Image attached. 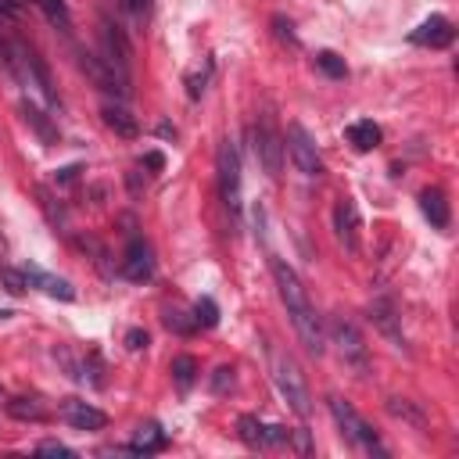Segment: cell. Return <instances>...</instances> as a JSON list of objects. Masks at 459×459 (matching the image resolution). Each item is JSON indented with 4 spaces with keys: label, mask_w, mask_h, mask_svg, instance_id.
Returning <instances> with one entry per match:
<instances>
[{
    "label": "cell",
    "mask_w": 459,
    "mask_h": 459,
    "mask_svg": "<svg viewBox=\"0 0 459 459\" xmlns=\"http://www.w3.org/2000/svg\"><path fill=\"white\" fill-rule=\"evenodd\" d=\"M269 269H273L280 301H283V308H287V316H290V326H294L298 341L305 344L308 355L319 359V355L326 351V333H323V323H319V316H316V308H312V301H308L305 283L298 280V273H294L283 258H269Z\"/></svg>",
    "instance_id": "obj_1"
},
{
    "label": "cell",
    "mask_w": 459,
    "mask_h": 459,
    "mask_svg": "<svg viewBox=\"0 0 459 459\" xmlns=\"http://www.w3.org/2000/svg\"><path fill=\"white\" fill-rule=\"evenodd\" d=\"M269 373H273V384H276V391L283 394V402L298 412V416H308V384H305V373H301V366L294 362V355H287V351H280L276 344H269Z\"/></svg>",
    "instance_id": "obj_2"
},
{
    "label": "cell",
    "mask_w": 459,
    "mask_h": 459,
    "mask_svg": "<svg viewBox=\"0 0 459 459\" xmlns=\"http://www.w3.org/2000/svg\"><path fill=\"white\" fill-rule=\"evenodd\" d=\"M330 412H333V423L341 427V434H344L355 448H362L366 455H387V448L380 445V434L355 412L351 402H344L341 394H330Z\"/></svg>",
    "instance_id": "obj_3"
},
{
    "label": "cell",
    "mask_w": 459,
    "mask_h": 459,
    "mask_svg": "<svg viewBox=\"0 0 459 459\" xmlns=\"http://www.w3.org/2000/svg\"><path fill=\"white\" fill-rule=\"evenodd\" d=\"M215 169H219V194H222V204L233 219V230H240V154H237V143L233 140H222L219 143V154H215Z\"/></svg>",
    "instance_id": "obj_4"
},
{
    "label": "cell",
    "mask_w": 459,
    "mask_h": 459,
    "mask_svg": "<svg viewBox=\"0 0 459 459\" xmlns=\"http://www.w3.org/2000/svg\"><path fill=\"white\" fill-rule=\"evenodd\" d=\"M330 341L337 344L341 362H344V366H351L359 377H366V369H369V351H366L362 333L355 330V323H351V319H344V316H333V319H330Z\"/></svg>",
    "instance_id": "obj_5"
},
{
    "label": "cell",
    "mask_w": 459,
    "mask_h": 459,
    "mask_svg": "<svg viewBox=\"0 0 459 459\" xmlns=\"http://www.w3.org/2000/svg\"><path fill=\"white\" fill-rule=\"evenodd\" d=\"M251 140H255V158H258L262 169L276 179V176H280V165H283V136H280V129H276V122H273L269 111H262V118H258Z\"/></svg>",
    "instance_id": "obj_6"
},
{
    "label": "cell",
    "mask_w": 459,
    "mask_h": 459,
    "mask_svg": "<svg viewBox=\"0 0 459 459\" xmlns=\"http://www.w3.org/2000/svg\"><path fill=\"white\" fill-rule=\"evenodd\" d=\"M283 147H287V154H290V161H294V169L301 176H308V179L323 176V158H319V151H316V143H312V136H308V129L301 122L287 126V143Z\"/></svg>",
    "instance_id": "obj_7"
},
{
    "label": "cell",
    "mask_w": 459,
    "mask_h": 459,
    "mask_svg": "<svg viewBox=\"0 0 459 459\" xmlns=\"http://www.w3.org/2000/svg\"><path fill=\"white\" fill-rule=\"evenodd\" d=\"M79 68L90 75V82H93L97 90L115 93L118 100L129 97V75H122V72H118L115 65H108L104 57H97V54H90V50H79Z\"/></svg>",
    "instance_id": "obj_8"
},
{
    "label": "cell",
    "mask_w": 459,
    "mask_h": 459,
    "mask_svg": "<svg viewBox=\"0 0 459 459\" xmlns=\"http://www.w3.org/2000/svg\"><path fill=\"white\" fill-rule=\"evenodd\" d=\"M333 233L341 240V247L348 255L362 251V219H359V204L351 197H337L333 204Z\"/></svg>",
    "instance_id": "obj_9"
},
{
    "label": "cell",
    "mask_w": 459,
    "mask_h": 459,
    "mask_svg": "<svg viewBox=\"0 0 459 459\" xmlns=\"http://www.w3.org/2000/svg\"><path fill=\"white\" fill-rule=\"evenodd\" d=\"M237 437L255 452H265V448H276V445H290V430L262 423L258 416H240L237 420Z\"/></svg>",
    "instance_id": "obj_10"
},
{
    "label": "cell",
    "mask_w": 459,
    "mask_h": 459,
    "mask_svg": "<svg viewBox=\"0 0 459 459\" xmlns=\"http://www.w3.org/2000/svg\"><path fill=\"white\" fill-rule=\"evenodd\" d=\"M100 43H104V61L115 65L122 75H129L133 47H129V36L122 32V25H115L111 18H100Z\"/></svg>",
    "instance_id": "obj_11"
},
{
    "label": "cell",
    "mask_w": 459,
    "mask_h": 459,
    "mask_svg": "<svg viewBox=\"0 0 459 459\" xmlns=\"http://www.w3.org/2000/svg\"><path fill=\"white\" fill-rule=\"evenodd\" d=\"M57 412H61V420H65L68 427H75V430H104V427H108V416H104L97 405L82 402V398H65V402L57 405Z\"/></svg>",
    "instance_id": "obj_12"
},
{
    "label": "cell",
    "mask_w": 459,
    "mask_h": 459,
    "mask_svg": "<svg viewBox=\"0 0 459 459\" xmlns=\"http://www.w3.org/2000/svg\"><path fill=\"white\" fill-rule=\"evenodd\" d=\"M452 39H455V29H452V22H448L445 14H430L427 22H420V25L409 32V43L430 47V50H441V47H448Z\"/></svg>",
    "instance_id": "obj_13"
},
{
    "label": "cell",
    "mask_w": 459,
    "mask_h": 459,
    "mask_svg": "<svg viewBox=\"0 0 459 459\" xmlns=\"http://www.w3.org/2000/svg\"><path fill=\"white\" fill-rule=\"evenodd\" d=\"M122 276L133 280V283H143V280L154 276V251H151L147 240H140V237L129 240L126 258H122Z\"/></svg>",
    "instance_id": "obj_14"
},
{
    "label": "cell",
    "mask_w": 459,
    "mask_h": 459,
    "mask_svg": "<svg viewBox=\"0 0 459 459\" xmlns=\"http://www.w3.org/2000/svg\"><path fill=\"white\" fill-rule=\"evenodd\" d=\"M100 118H104V126L115 133V136H122V140H136L140 136V122H136V115H129L122 104H100Z\"/></svg>",
    "instance_id": "obj_15"
},
{
    "label": "cell",
    "mask_w": 459,
    "mask_h": 459,
    "mask_svg": "<svg viewBox=\"0 0 459 459\" xmlns=\"http://www.w3.org/2000/svg\"><path fill=\"white\" fill-rule=\"evenodd\" d=\"M22 273H25L29 287H39V290H47V294H50V298H57V301H72V298H75V290H72V283H68V280L50 276V273H43L39 265H25Z\"/></svg>",
    "instance_id": "obj_16"
},
{
    "label": "cell",
    "mask_w": 459,
    "mask_h": 459,
    "mask_svg": "<svg viewBox=\"0 0 459 459\" xmlns=\"http://www.w3.org/2000/svg\"><path fill=\"white\" fill-rule=\"evenodd\" d=\"M344 136H348V143H351L355 151H373V147H380V140H384V133H380V126H377L373 118L351 122V126L344 129Z\"/></svg>",
    "instance_id": "obj_17"
},
{
    "label": "cell",
    "mask_w": 459,
    "mask_h": 459,
    "mask_svg": "<svg viewBox=\"0 0 459 459\" xmlns=\"http://www.w3.org/2000/svg\"><path fill=\"white\" fill-rule=\"evenodd\" d=\"M420 208H423V215L430 219L434 230H448V201H445V194L437 186L420 190Z\"/></svg>",
    "instance_id": "obj_18"
},
{
    "label": "cell",
    "mask_w": 459,
    "mask_h": 459,
    "mask_svg": "<svg viewBox=\"0 0 459 459\" xmlns=\"http://www.w3.org/2000/svg\"><path fill=\"white\" fill-rule=\"evenodd\" d=\"M165 448V430L158 423H147V427H136L133 441L126 445V452L133 455H151V452H161Z\"/></svg>",
    "instance_id": "obj_19"
},
{
    "label": "cell",
    "mask_w": 459,
    "mask_h": 459,
    "mask_svg": "<svg viewBox=\"0 0 459 459\" xmlns=\"http://www.w3.org/2000/svg\"><path fill=\"white\" fill-rule=\"evenodd\" d=\"M369 319L394 341V348H405V337H402L398 326H394V308H391V301H373V305H369Z\"/></svg>",
    "instance_id": "obj_20"
},
{
    "label": "cell",
    "mask_w": 459,
    "mask_h": 459,
    "mask_svg": "<svg viewBox=\"0 0 459 459\" xmlns=\"http://www.w3.org/2000/svg\"><path fill=\"white\" fill-rule=\"evenodd\" d=\"M32 4L47 14V22H50L57 32H65V36L72 32V14H68V4H65V0H32Z\"/></svg>",
    "instance_id": "obj_21"
},
{
    "label": "cell",
    "mask_w": 459,
    "mask_h": 459,
    "mask_svg": "<svg viewBox=\"0 0 459 459\" xmlns=\"http://www.w3.org/2000/svg\"><path fill=\"white\" fill-rule=\"evenodd\" d=\"M22 115H25V122H29V126H32V129L39 133V140H43V143H57V129H54V126L47 122V115H43V111H39L36 104L22 100Z\"/></svg>",
    "instance_id": "obj_22"
},
{
    "label": "cell",
    "mask_w": 459,
    "mask_h": 459,
    "mask_svg": "<svg viewBox=\"0 0 459 459\" xmlns=\"http://www.w3.org/2000/svg\"><path fill=\"white\" fill-rule=\"evenodd\" d=\"M172 380L179 391H190L194 380H197V359L194 355H176L172 359Z\"/></svg>",
    "instance_id": "obj_23"
},
{
    "label": "cell",
    "mask_w": 459,
    "mask_h": 459,
    "mask_svg": "<svg viewBox=\"0 0 459 459\" xmlns=\"http://www.w3.org/2000/svg\"><path fill=\"white\" fill-rule=\"evenodd\" d=\"M7 412H11L14 420H32V423L47 420V409H43L36 398H11V402H7Z\"/></svg>",
    "instance_id": "obj_24"
},
{
    "label": "cell",
    "mask_w": 459,
    "mask_h": 459,
    "mask_svg": "<svg viewBox=\"0 0 459 459\" xmlns=\"http://www.w3.org/2000/svg\"><path fill=\"white\" fill-rule=\"evenodd\" d=\"M316 68H323L330 79H344V75H348V65H344V57H337L333 50H323V54H316Z\"/></svg>",
    "instance_id": "obj_25"
},
{
    "label": "cell",
    "mask_w": 459,
    "mask_h": 459,
    "mask_svg": "<svg viewBox=\"0 0 459 459\" xmlns=\"http://www.w3.org/2000/svg\"><path fill=\"white\" fill-rule=\"evenodd\" d=\"M194 323H197V326H215V323H219V305H215L212 298H197V305H194Z\"/></svg>",
    "instance_id": "obj_26"
},
{
    "label": "cell",
    "mask_w": 459,
    "mask_h": 459,
    "mask_svg": "<svg viewBox=\"0 0 459 459\" xmlns=\"http://www.w3.org/2000/svg\"><path fill=\"white\" fill-rule=\"evenodd\" d=\"M165 326L176 330V333H194V330H197L194 316H186V312H179V308H165Z\"/></svg>",
    "instance_id": "obj_27"
},
{
    "label": "cell",
    "mask_w": 459,
    "mask_h": 459,
    "mask_svg": "<svg viewBox=\"0 0 459 459\" xmlns=\"http://www.w3.org/2000/svg\"><path fill=\"white\" fill-rule=\"evenodd\" d=\"M273 29H276V36H280V39H287L290 47H298V36H294V25H290V22L283 18V14H276V18H273Z\"/></svg>",
    "instance_id": "obj_28"
},
{
    "label": "cell",
    "mask_w": 459,
    "mask_h": 459,
    "mask_svg": "<svg viewBox=\"0 0 459 459\" xmlns=\"http://www.w3.org/2000/svg\"><path fill=\"white\" fill-rule=\"evenodd\" d=\"M208 72H212V65H204V68H201L197 75H190V79H186V93H190V97H201V93H204V82H208Z\"/></svg>",
    "instance_id": "obj_29"
},
{
    "label": "cell",
    "mask_w": 459,
    "mask_h": 459,
    "mask_svg": "<svg viewBox=\"0 0 459 459\" xmlns=\"http://www.w3.org/2000/svg\"><path fill=\"white\" fill-rule=\"evenodd\" d=\"M226 387H233V369H230V366H219V369H215V377H212V391H215V394H222Z\"/></svg>",
    "instance_id": "obj_30"
},
{
    "label": "cell",
    "mask_w": 459,
    "mask_h": 459,
    "mask_svg": "<svg viewBox=\"0 0 459 459\" xmlns=\"http://www.w3.org/2000/svg\"><path fill=\"white\" fill-rule=\"evenodd\" d=\"M122 7H126V14L136 18V22H143V18L151 14V0H122Z\"/></svg>",
    "instance_id": "obj_31"
},
{
    "label": "cell",
    "mask_w": 459,
    "mask_h": 459,
    "mask_svg": "<svg viewBox=\"0 0 459 459\" xmlns=\"http://www.w3.org/2000/svg\"><path fill=\"white\" fill-rule=\"evenodd\" d=\"M4 283H7V290H11V294H22V290L29 287L25 273H14V269H4Z\"/></svg>",
    "instance_id": "obj_32"
},
{
    "label": "cell",
    "mask_w": 459,
    "mask_h": 459,
    "mask_svg": "<svg viewBox=\"0 0 459 459\" xmlns=\"http://www.w3.org/2000/svg\"><path fill=\"white\" fill-rule=\"evenodd\" d=\"M147 344H151L147 330H129V333H126V348H129V351H140V348H147Z\"/></svg>",
    "instance_id": "obj_33"
},
{
    "label": "cell",
    "mask_w": 459,
    "mask_h": 459,
    "mask_svg": "<svg viewBox=\"0 0 459 459\" xmlns=\"http://www.w3.org/2000/svg\"><path fill=\"white\" fill-rule=\"evenodd\" d=\"M36 452H50V455H65V459H72L75 452L68 448V445H61V441H39L36 445Z\"/></svg>",
    "instance_id": "obj_34"
},
{
    "label": "cell",
    "mask_w": 459,
    "mask_h": 459,
    "mask_svg": "<svg viewBox=\"0 0 459 459\" xmlns=\"http://www.w3.org/2000/svg\"><path fill=\"white\" fill-rule=\"evenodd\" d=\"M0 14L4 18H22L25 14V0H0Z\"/></svg>",
    "instance_id": "obj_35"
},
{
    "label": "cell",
    "mask_w": 459,
    "mask_h": 459,
    "mask_svg": "<svg viewBox=\"0 0 459 459\" xmlns=\"http://www.w3.org/2000/svg\"><path fill=\"white\" fill-rule=\"evenodd\" d=\"M143 165H147L151 172H161V165H165V158H161L158 151H147V154H143Z\"/></svg>",
    "instance_id": "obj_36"
},
{
    "label": "cell",
    "mask_w": 459,
    "mask_h": 459,
    "mask_svg": "<svg viewBox=\"0 0 459 459\" xmlns=\"http://www.w3.org/2000/svg\"><path fill=\"white\" fill-rule=\"evenodd\" d=\"M158 133H161V136H172V140H176V129H172L169 122H161V126H158Z\"/></svg>",
    "instance_id": "obj_37"
}]
</instances>
